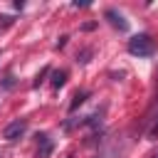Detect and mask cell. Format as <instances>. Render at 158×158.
<instances>
[{
	"mask_svg": "<svg viewBox=\"0 0 158 158\" xmlns=\"http://www.w3.org/2000/svg\"><path fill=\"white\" fill-rule=\"evenodd\" d=\"M128 52L133 57H151L156 52V42L151 35H136L128 40Z\"/></svg>",
	"mask_w": 158,
	"mask_h": 158,
	"instance_id": "1",
	"label": "cell"
},
{
	"mask_svg": "<svg viewBox=\"0 0 158 158\" xmlns=\"http://www.w3.org/2000/svg\"><path fill=\"white\" fill-rule=\"evenodd\" d=\"M25 131H27V121H25V118H15L12 123H7V126H5L2 138H5V141H17V138H22V136H25Z\"/></svg>",
	"mask_w": 158,
	"mask_h": 158,
	"instance_id": "2",
	"label": "cell"
},
{
	"mask_svg": "<svg viewBox=\"0 0 158 158\" xmlns=\"http://www.w3.org/2000/svg\"><path fill=\"white\" fill-rule=\"evenodd\" d=\"M121 156H123V148L118 143H111V146H104L96 158H121Z\"/></svg>",
	"mask_w": 158,
	"mask_h": 158,
	"instance_id": "3",
	"label": "cell"
},
{
	"mask_svg": "<svg viewBox=\"0 0 158 158\" xmlns=\"http://www.w3.org/2000/svg\"><path fill=\"white\" fill-rule=\"evenodd\" d=\"M106 17H109V22H111L114 27H118L121 32H126V30H128V22H126V20H123L116 10H106Z\"/></svg>",
	"mask_w": 158,
	"mask_h": 158,
	"instance_id": "4",
	"label": "cell"
},
{
	"mask_svg": "<svg viewBox=\"0 0 158 158\" xmlns=\"http://www.w3.org/2000/svg\"><path fill=\"white\" fill-rule=\"evenodd\" d=\"M40 141H42V148L37 151V156H40V158H47L49 151H52V141H49L47 136H40Z\"/></svg>",
	"mask_w": 158,
	"mask_h": 158,
	"instance_id": "5",
	"label": "cell"
},
{
	"mask_svg": "<svg viewBox=\"0 0 158 158\" xmlns=\"http://www.w3.org/2000/svg\"><path fill=\"white\" fill-rule=\"evenodd\" d=\"M64 81H67V72H54V74H52V86H54V89H59Z\"/></svg>",
	"mask_w": 158,
	"mask_h": 158,
	"instance_id": "6",
	"label": "cell"
},
{
	"mask_svg": "<svg viewBox=\"0 0 158 158\" xmlns=\"http://www.w3.org/2000/svg\"><path fill=\"white\" fill-rule=\"evenodd\" d=\"M84 99H86V91H81V94H74V101H72V106H69V109L74 111L79 104H84Z\"/></svg>",
	"mask_w": 158,
	"mask_h": 158,
	"instance_id": "7",
	"label": "cell"
},
{
	"mask_svg": "<svg viewBox=\"0 0 158 158\" xmlns=\"http://www.w3.org/2000/svg\"><path fill=\"white\" fill-rule=\"evenodd\" d=\"M151 158H158V151H156V153H153V156H151Z\"/></svg>",
	"mask_w": 158,
	"mask_h": 158,
	"instance_id": "8",
	"label": "cell"
},
{
	"mask_svg": "<svg viewBox=\"0 0 158 158\" xmlns=\"http://www.w3.org/2000/svg\"><path fill=\"white\" fill-rule=\"evenodd\" d=\"M69 158H74V156H69Z\"/></svg>",
	"mask_w": 158,
	"mask_h": 158,
	"instance_id": "9",
	"label": "cell"
}]
</instances>
